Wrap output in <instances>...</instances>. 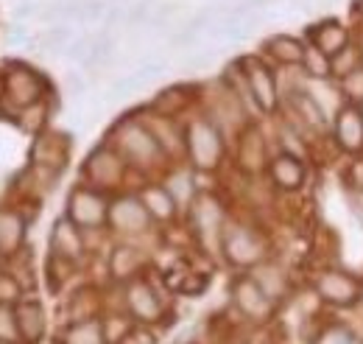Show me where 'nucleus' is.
Masks as SVG:
<instances>
[{
  "label": "nucleus",
  "mask_w": 363,
  "mask_h": 344,
  "mask_svg": "<svg viewBox=\"0 0 363 344\" xmlns=\"http://www.w3.org/2000/svg\"><path fill=\"white\" fill-rule=\"evenodd\" d=\"M17 325H20V339L23 344H37L45 336L48 316L40 300H20L17 305Z\"/></svg>",
  "instance_id": "f3484780"
},
{
  "label": "nucleus",
  "mask_w": 363,
  "mask_h": 344,
  "mask_svg": "<svg viewBox=\"0 0 363 344\" xmlns=\"http://www.w3.org/2000/svg\"><path fill=\"white\" fill-rule=\"evenodd\" d=\"M70 154V140L67 134H37L34 146H31V163L43 171H62Z\"/></svg>",
  "instance_id": "2eb2a0df"
},
{
  "label": "nucleus",
  "mask_w": 363,
  "mask_h": 344,
  "mask_svg": "<svg viewBox=\"0 0 363 344\" xmlns=\"http://www.w3.org/2000/svg\"><path fill=\"white\" fill-rule=\"evenodd\" d=\"M109 199L92 185H79L67 196V218L82 230H101L109 221Z\"/></svg>",
  "instance_id": "423d86ee"
},
{
  "label": "nucleus",
  "mask_w": 363,
  "mask_h": 344,
  "mask_svg": "<svg viewBox=\"0 0 363 344\" xmlns=\"http://www.w3.org/2000/svg\"><path fill=\"white\" fill-rule=\"evenodd\" d=\"M65 87H67V92L70 95H84V90H87V82H84V76H79V73H67L65 76Z\"/></svg>",
  "instance_id": "49530a36"
},
{
  "label": "nucleus",
  "mask_w": 363,
  "mask_h": 344,
  "mask_svg": "<svg viewBox=\"0 0 363 344\" xmlns=\"http://www.w3.org/2000/svg\"><path fill=\"white\" fill-rule=\"evenodd\" d=\"M126 308H129L132 319L143 322V325H154L165 313V305L160 300L157 289L143 277L129 280V286H126Z\"/></svg>",
  "instance_id": "9b49d317"
},
{
  "label": "nucleus",
  "mask_w": 363,
  "mask_h": 344,
  "mask_svg": "<svg viewBox=\"0 0 363 344\" xmlns=\"http://www.w3.org/2000/svg\"><path fill=\"white\" fill-rule=\"evenodd\" d=\"M109 0H82V20L79 23H98L104 20Z\"/></svg>",
  "instance_id": "ea45409f"
},
{
  "label": "nucleus",
  "mask_w": 363,
  "mask_h": 344,
  "mask_svg": "<svg viewBox=\"0 0 363 344\" xmlns=\"http://www.w3.org/2000/svg\"><path fill=\"white\" fill-rule=\"evenodd\" d=\"M0 344H17V342H0Z\"/></svg>",
  "instance_id": "3c124183"
},
{
  "label": "nucleus",
  "mask_w": 363,
  "mask_h": 344,
  "mask_svg": "<svg viewBox=\"0 0 363 344\" xmlns=\"http://www.w3.org/2000/svg\"><path fill=\"white\" fill-rule=\"evenodd\" d=\"M196 37H199V31H196L193 26H187V23H184L179 31H174V34H171V45H174V48H190V45L196 43Z\"/></svg>",
  "instance_id": "79ce46f5"
},
{
  "label": "nucleus",
  "mask_w": 363,
  "mask_h": 344,
  "mask_svg": "<svg viewBox=\"0 0 363 344\" xmlns=\"http://www.w3.org/2000/svg\"><path fill=\"white\" fill-rule=\"evenodd\" d=\"M288 104L296 109V115H299V121H302L305 127H311V129H321V127L327 124V115H324L321 104H318L316 98H313L305 87H294V90L288 92Z\"/></svg>",
  "instance_id": "5701e85b"
},
{
  "label": "nucleus",
  "mask_w": 363,
  "mask_h": 344,
  "mask_svg": "<svg viewBox=\"0 0 363 344\" xmlns=\"http://www.w3.org/2000/svg\"><path fill=\"white\" fill-rule=\"evenodd\" d=\"M187 107V95H184V87H168V90H162L154 101H151V109L154 112H160V115H177L179 109Z\"/></svg>",
  "instance_id": "7c9ffc66"
},
{
  "label": "nucleus",
  "mask_w": 363,
  "mask_h": 344,
  "mask_svg": "<svg viewBox=\"0 0 363 344\" xmlns=\"http://www.w3.org/2000/svg\"><path fill=\"white\" fill-rule=\"evenodd\" d=\"M84 230L76 227L67 215L56 218L53 221V230H50V255L56 260H67V263H76L84 255Z\"/></svg>",
  "instance_id": "ddd939ff"
},
{
  "label": "nucleus",
  "mask_w": 363,
  "mask_h": 344,
  "mask_svg": "<svg viewBox=\"0 0 363 344\" xmlns=\"http://www.w3.org/2000/svg\"><path fill=\"white\" fill-rule=\"evenodd\" d=\"M90 48H92V37L90 34H82V37H73L70 45L65 48V53H67V59H73V62H87V56H90Z\"/></svg>",
  "instance_id": "58836bf2"
},
{
  "label": "nucleus",
  "mask_w": 363,
  "mask_h": 344,
  "mask_svg": "<svg viewBox=\"0 0 363 344\" xmlns=\"http://www.w3.org/2000/svg\"><path fill=\"white\" fill-rule=\"evenodd\" d=\"M112 146L121 151V157L126 160L129 168L137 171H151L160 168L162 160L168 157L162 151V146L157 143L154 131L145 127V121L140 118H123L115 131H112Z\"/></svg>",
  "instance_id": "f257e3e1"
},
{
  "label": "nucleus",
  "mask_w": 363,
  "mask_h": 344,
  "mask_svg": "<svg viewBox=\"0 0 363 344\" xmlns=\"http://www.w3.org/2000/svg\"><path fill=\"white\" fill-rule=\"evenodd\" d=\"M70 40H73V28L67 23H53V26H48L34 43L40 45V50H45V53H59L62 48L70 45Z\"/></svg>",
  "instance_id": "c85d7f7f"
},
{
  "label": "nucleus",
  "mask_w": 363,
  "mask_h": 344,
  "mask_svg": "<svg viewBox=\"0 0 363 344\" xmlns=\"http://www.w3.org/2000/svg\"><path fill=\"white\" fill-rule=\"evenodd\" d=\"M20 300H23V286L17 283V277L9 272H0V302L17 305Z\"/></svg>",
  "instance_id": "4c0bfd02"
},
{
  "label": "nucleus",
  "mask_w": 363,
  "mask_h": 344,
  "mask_svg": "<svg viewBox=\"0 0 363 344\" xmlns=\"http://www.w3.org/2000/svg\"><path fill=\"white\" fill-rule=\"evenodd\" d=\"M37 14H40V9H37L34 0H23V3L14 6V20H17V23H23V20H28V17H37Z\"/></svg>",
  "instance_id": "a18cd8bd"
},
{
  "label": "nucleus",
  "mask_w": 363,
  "mask_h": 344,
  "mask_svg": "<svg viewBox=\"0 0 363 344\" xmlns=\"http://www.w3.org/2000/svg\"><path fill=\"white\" fill-rule=\"evenodd\" d=\"M190 221H193L196 235L204 244H210L216 238L218 247H221V232H224V224L227 221H224V210H221V202L218 199H213L207 193L196 196L193 205H190Z\"/></svg>",
  "instance_id": "f8f14e48"
},
{
  "label": "nucleus",
  "mask_w": 363,
  "mask_h": 344,
  "mask_svg": "<svg viewBox=\"0 0 363 344\" xmlns=\"http://www.w3.org/2000/svg\"><path fill=\"white\" fill-rule=\"evenodd\" d=\"M145 127L154 131L157 143L162 146V151H165L168 157L187 154V149H184V129L177 127V121H174L171 115H160V112H154V115L145 121Z\"/></svg>",
  "instance_id": "aec40b11"
},
{
  "label": "nucleus",
  "mask_w": 363,
  "mask_h": 344,
  "mask_svg": "<svg viewBox=\"0 0 363 344\" xmlns=\"http://www.w3.org/2000/svg\"><path fill=\"white\" fill-rule=\"evenodd\" d=\"M333 140H335L338 149L347 151V154H361L363 151V109L358 104L341 107V112L335 115Z\"/></svg>",
  "instance_id": "4468645a"
},
{
  "label": "nucleus",
  "mask_w": 363,
  "mask_h": 344,
  "mask_svg": "<svg viewBox=\"0 0 363 344\" xmlns=\"http://www.w3.org/2000/svg\"><path fill=\"white\" fill-rule=\"evenodd\" d=\"M0 342H23L17 325V308L11 302H0Z\"/></svg>",
  "instance_id": "473e14b6"
},
{
  "label": "nucleus",
  "mask_w": 363,
  "mask_h": 344,
  "mask_svg": "<svg viewBox=\"0 0 363 344\" xmlns=\"http://www.w3.org/2000/svg\"><path fill=\"white\" fill-rule=\"evenodd\" d=\"M294 3H299V6H308V3H311V0H294Z\"/></svg>",
  "instance_id": "09e8293b"
},
{
  "label": "nucleus",
  "mask_w": 363,
  "mask_h": 344,
  "mask_svg": "<svg viewBox=\"0 0 363 344\" xmlns=\"http://www.w3.org/2000/svg\"><path fill=\"white\" fill-rule=\"evenodd\" d=\"M240 65V73H243V82H246V92L249 98L255 101V107L266 115L277 112L279 107V87H277V76L274 70L260 59V56H243L238 59Z\"/></svg>",
  "instance_id": "39448f33"
},
{
  "label": "nucleus",
  "mask_w": 363,
  "mask_h": 344,
  "mask_svg": "<svg viewBox=\"0 0 363 344\" xmlns=\"http://www.w3.org/2000/svg\"><path fill=\"white\" fill-rule=\"evenodd\" d=\"M249 274L255 277V283L272 297L274 302L285 300L288 297V277H285V272L277 266V263H269V260H263V263H257L255 269H249Z\"/></svg>",
  "instance_id": "4be33fe9"
},
{
  "label": "nucleus",
  "mask_w": 363,
  "mask_h": 344,
  "mask_svg": "<svg viewBox=\"0 0 363 344\" xmlns=\"http://www.w3.org/2000/svg\"><path fill=\"white\" fill-rule=\"evenodd\" d=\"M302 73L311 76V79H333V56H327L321 48H316L313 43H305V53H302V62H299Z\"/></svg>",
  "instance_id": "bb28decb"
},
{
  "label": "nucleus",
  "mask_w": 363,
  "mask_h": 344,
  "mask_svg": "<svg viewBox=\"0 0 363 344\" xmlns=\"http://www.w3.org/2000/svg\"><path fill=\"white\" fill-rule=\"evenodd\" d=\"M48 82L45 76L23 62H9L6 65V73H3V95L11 107L17 109H26V107H34L40 101H45Z\"/></svg>",
  "instance_id": "20e7f679"
},
{
  "label": "nucleus",
  "mask_w": 363,
  "mask_h": 344,
  "mask_svg": "<svg viewBox=\"0 0 363 344\" xmlns=\"http://www.w3.org/2000/svg\"><path fill=\"white\" fill-rule=\"evenodd\" d=\"M151 213L145 210V205L140 202V196H118L112 205H109V227L118 232V235H143L151 230Z\"/></svg>",
  "instance_id": "9d476101"
},
{
  "label": "nucleus",
  "mask_w": 363,
  "mask_h": 344,
  "mask_svg": "<svg viewBox=\"0 0 363 344\" xmlns=\"http://www.w3.org/2000/svg\"><path fill=\"white\" fill-rule=\"evenodd\" d=\"M28 221L11 208H0V252L3 258H14L26 244Z\"/></svg>",
  "instance_id": "6ab92c4d"
},
{
  "label": "nucleus",
  "mask_w": 363,
  "mask_h": 344,
  "mask_svg": "<svg viewBox=\"0 0 363 344\" xmlns=\"http://www.w3.org/2000/svg\"><path fill=\"white\" fill-rule=\"evenodd\" d=\"M347 185H350L355 193H363V154L350 163V168H347Z\"/></svg>",
  "instance_id": "a19ab883"
},
{
  "label": "nucleus",
  "mask_w": 363,
  "mask_h": 344,
  "mask_svg": "<svg viewBox=\"0 0 363 344\" xmlns=\"http://www.w3.org/2000/svg\"><path fill=\"white\" fill-rule=\"evenodd\" d=\"M363 65V50L358 48L355 43H350L344 50H338L335 56H333V79H347L352 70H358Z\"/></svg>",
  "instance_id": "c756f323"
},
{
  "label": "nucleus",
  "mask_w": 363,
  "mask_h": 344,
  "mask_svg": "<svg viewBox=\"0 0 363 344\" xmlns=\"http://www.w3.org/2000/svg\"><path fill=\"white\" fill-rule=\"evenodd\" d=\"M6 40L11 45H23V43H31V34H28V28H26L23 23H14V26H9Z\"/></svg>",
  "instance_id": "c03bdc74"
},
{
  "label": "nucleus",
  "mask_w": 363,
  "mask_h": 344,
  "mask_svg": "<svg viewBox=\"0 0 363 344\" xmlns=\"http://www.w3.org/2000/svg\"><path fill=\"white\" fill-rule=\"evenodd\" d=\"M269 176H272V182L279 190L294 193V190L305 188V182H308V168H305V163H302L299 157L279 151L272 163H269Z\"/></svg>",
  "instance_id": "dca6fc26"
},
{
  "label": "nucleus",
  "mask_w": 363,
  "mask_h": 344,
  "mask_svg": "<svg viewBox=\"0 0 363 344\" xmlns=\"http://www.w3.org/2000/svg\"><path fill=\"white\" fill-rule=\"evenodd\" d=\"M140 202L145 205V210L151 213L154 221H171L179 210L177 199L171 196V190L165 185H145L140 190Z\"/></svg>",
  "instance_id": "412c9836"
},
{
  "label": "nucleus",
  "mask_w": 363,
  "mask_h": 344,
  "mask_svg": "<svg viewBox=\"0 0 363 344\" xmlns=\"http://www.w3.org/2000/svg\"><path fill=\"white\" fill-rule=\"evenodd\" d=\"M62 344H109L106 333H104V322L101 319H82L73 322L65 333Z\"/></svg>",
  "instance_id": "cd10ccee"
},
{
  "label": "nucleus",
  "mask_w": 363,
  "mask_h": 344,
  "mask_svg": "<svg viewBox=\"0 0 363 344\" xmlns=\"http://www.w3.org/2000/svg\"><path fill=\"white\" fill-rule=\"evenodd\" d=\"M0 260H3V252H0Z\"/></svg>",
  "instance_id": "603ef678"
},
{
  "label": "nucleus",
  "mask_w": 363,
  "mask_h": 344,
  "mask_svg": "<svg viewBox=\"0 0 363 344\" xmlns=\"http://www.w3.org/2000/svg\"><path fill=\"white\" fill-rule=\"evenodd\" d=\"M252 9H260V6H269V3H274V0H246Z\"/></svg>",
  "instance_id": "de8ad7c7"
},
{
  "label": "nucleus",
  "mask_w": 363,
  "mask_h": 344,
  "mask_svg": "<svg viewBox=\"0 0 363 344\" xmlns=\"http://www.w3.org/2000/svg\"><path fill=\"white\" fill-rule=\"evenodd\" d=\"M358 3H361V14H363V0H358Z\"/></svg>",
  "instance_id": "8fccbe9b"
},
{
  "label": "nucleus",
  "mask_w": 363,
  "mask_h": 344,
  "mask_svg": "<svg viewBox=\"0 0 363 344\" xmlns=\"http://www.w3.org/2000/svg\"><path fill=\"white\" fill-rule=\"evenodd\" d=\"M221 249H224V258L238 269H255L257 263L266 260V252H269L266 238L246 224H224Z\"/></svg>",
  "instance_id": "7ed1b4c3"
},
{
  "label": "nucleus",
  "mask_w": 363,
  "mask_h": 344,
  "mask_svg": "<svg viewBox=\"0 0 363 344\" xmlns=\"http://www.w3.org/2000/svg\"><path fill=\"white\" fill-rule=\"evenodd\" d=\"M279 146H282L285 154H294V157H299V160H305V154H308L302 134L294 129L291 124H285V127L279 129Z\"/></svg>",
  "instance_id": "72a5a7b5"
},
{
  "label": "nucleus",
  "mask_w": 363,
  "mask_h": 344,
  "mask_svg": "<svg viewBox=\"0 0 363 344\" xmlns=\"http://www.w3.org/2000/svg\"><path fill=\"white\" fill-rule=\"evenodd\" d=\"M165 188L171 190V196L177 199V205H187L196 199V188H193V173L187 171H174L165 179Z\"/></svg>",
  "instance_id": "2f4dec72"
},
{
  "label": "nucleus",
  "mask_w": 363,
  "mask_h": 344,
  "mask_svg": "<svg viewBox=\"0 0 363 344\" xmlns=\"http://www.w3.org/2000/svg\"><path fill=\"white\" fill-rule=\"evenodd\" d=\"M238 163L240 168L249 173L260 171L266 166V143H263V134L257 129H249L240 143H238Z\"/></svg>",
  "instance_id": "a878e982"
},
{
  "label": "nucleus",
  "mask_w": 363,
  "mask_h": 344,
  "mask_svg": "<svg viewBox=\"0 0 363 344\" xmlns=\"http://www.w3.org/2000/svg\"><path fill=\"white\" fill-rule=\"evenodd\" d=\"M126 160L121 157V151L115 146H101L95 149L87 163H84V176L92 188L98 190H109V188H118L126 176Z\"/></svg>",
  "instance_id": "1a4fd4ad"
},
{
  "label": "nucleus",
  "mask_w": 363,
  "mask_h": 344,
  "mask_svg": "<svg viewBox=\"0 0 363 344\" xmlns=\"http://www.w3.org/2000/svg\"><path fill=\"white\" fill-rule=\"evenodd\" d=\"M184 149L196 171H216L224 160V137L210 118H193L184 127Z\"/></svg>",
  "instance_id": "f03ea898"
},
{
  "label": "nucleus",
  "mask_w": 363,
  "mask_h": 344,
  "mask_svg": "<svg viewBox=\"0 0 363 344\" xmlns=\"http://www.w3.org/2000/svg\"><path fill=\"white\" fill-rule=\"evenodd\" d=\"M361 109H363V107H361Z\"/></svg>",
  "instance_id": "864d4df0"
},
{
  "label": "nucleus",
  "mask_w": 363,
  "mask_h": 344,
  "mask_svg": "<svg viewBox=\"0 0 363 344\" xmlns=\"http://www.w3.org/2000/svg\"><path fill=\"white\" fill-rule=\"evenodd\" d=\"M157 6H160V0H135V3L129 6V11H126V23H129V26L151 23Z\"/></svg>",
  "instance_id": "f704fd0d"
},
{
  "label": "nucleus",
  "mask_w": 363,
  "mask_h": 344,
  "mask_svg": "<svg viewBox=\"0 0 363 344\" xmlns=\"http://www.w3.org/2000/svg\"><path fill=\"white\" fill-rule=\"evenodd\" d=\"M341 92L347 95L350 104L363 107V65L358 70H352L347 79H341Z\"/></svg>",
  "instance_id": "c9c22d12"
},
{
  "label": "nucleus",
  "mask_w": 363,
  "mask_h": 344,
  "mask_svg": "<svg viewBox=\"0 0 363 344\" xmlns=\"http://www.w3.org/2000/svg\"><path fill=\"white\" fill-rule=\"evenodd\" d=\"M45 112L48 109H45V104H43V101H40V104H34V107L20 109V115H23V118H20V127H23L26 131H34V134H37V131L43 129V124L48 121Z\"/></svg>",
  "instance_id": "e433bc0d"
},
{
  "label": "nucleus",
  "mask_w": 363,
  "mask_h": 344,
  "mask_svg": "<svg viewBox=\"0 0 363 344\" xmlns=\"http://www.w3.org/2000/svg\"><path fill=\"white\" fill-rule=\"evenodd\" d=\"M118 344H157V336L148 328H132Z\"/></svg>",
  "instance_id": "37998d69"
},
{
  "label": "nucleus",
  "mask_w": 363,
  "mask_h": 344,
  "mask_svg": "<svg viewBox=\"0 0 363 344\" xmlns=\"http://www.w3.org/2000/svg\"><path fill=\"white\" fill-rule=\"evenodd\" d=\"M266 53L272 56L277 65H282V68H291V65H299L302 62V53H305V43L302 40H296V37H291V34H274L269 37L266 43Z\"/></svg>",
  "instance_id": "393cba45"
},
{
  "label": "nucleus",
  "mask_w": 363,
  "mask_h": 344,
  "mask_svg": "<svg viewBox=\"0 0 363 344\" xmlns=\"http://www.w3.org/2000/svg\"><path fill=\"white\" fill-rule=\"evenodd\" d=\"M316 294L333 308H355L363 300V280L344 269H327L316 280Z\"/></svg>",
  "instance_id": "0eeeda50"
},
{
  "label": "nucleus",
  "mask_w": 363,
  "mask_h": 344,
  "mask_svg": "<svg viewBox=\"0 0 363 344\" xmlns=\"http://www.w3.org/2000/svg\"><path fill=\"white\" fill-rule=\"evenodd\" d=\"M308 43H313L316 48H321L327 56H335L338 50H344L352 40H350V28H347L341 20L330 17V20L316 23V26L308 31Z\"/></svg>",
  "instance_id": "a211bd4d"
},
{
  "label": "nucleus",
  "mask_w": 363,
  "mask_h": 344,
  "mask_svg": "<svg viewBox=\"0 0 363 344\" xmlns=\"http://www.w3.org/2000/svg\"><path fill=\"white\" fill-rule=\"evenodd\" d=\"M232 302H235V308L249 322H257V325H266L274 316V311H277V302L255 283L252 274L235 277V283H232Z\"/></svg>",
  "instance_id": "6e6552de"
},
{
  "label": "nucleus",
  "mask_w": 363,
  "mask_h": 344,
  "mask_svg": "<svg viewBox=\"0 0 363 344\" xmlns=\"http://www.w3.org/2000/svg\"><path fill=\"white\" fill-rule=\"evenodd\" d=\"M143 263H145V255L137 247L121 244V247H115V252L109 258V272H112L115 280H123L126 283V280H135L137 274H140Z\"/></svg>",
  "instance_id": "b1692460"
}]
</instances>
